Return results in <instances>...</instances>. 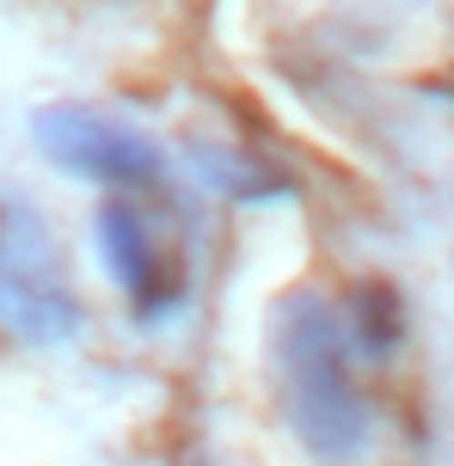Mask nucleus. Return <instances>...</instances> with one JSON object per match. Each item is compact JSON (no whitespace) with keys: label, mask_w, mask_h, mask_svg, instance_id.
<instances>
[{"label":"nucleus","mask_w":454,"mask_h":466,"mask_svg":"<svg viewBox=\"0 0 454 466\" xmlns=\"http://www.w3.org/2000/svg\"><path fill=\"white\" fill-rule=\"evenodd\" d=\"M277 393L295 442L319 461H350L368 442V399L350 369L344 313L319 295H288L277 313Z\"/></svg>","instance_id":"1"},{"label":"nucleus","mask_w":454,"mask_h":466,"mask_svg":"<svg viewBox=\"0 0 454 466\" xmlns=\"http://www.w3.org/2000/svg\"><path fill=\"white\" fill-rule=\"evenodd\" d=\"M86 319L68 258L31 197H0V338L31 350L68 344Z\"/></svg>","instance_id":"2"},{"label":"nucleus","mask_w":454,"mask_h":466,"mask_svg":"<svg viewBox=\"0 0 454 466\" xmlns=\"http://www.w3.org/2000/svg\"><path fill=\"white\" fill-rule=\"evenodd\" d=\"M31 141L55 172L86 178L105 197H154L166 190V154L98 105H44L31 116Z\"/></svg>","instance_id":"3"},{"label":"nucleus","mask_w":454,"mask_h":466,"mask_svg":"<svg viewBox=\"0 0 454 466\" xmlns=\"http://www.w3.org/2000/svg\"><path fill=\"white\" fill-rule=\"evenodd\" d=\"M93 246L105 277L117 282V295L129 301L136 326H166L185 307V270L166 258L154 215L136 197H105L93 215Z\"/></svg>","instance_id":"4"},{"label":"nucleus","mask_w":454,"mask_h":466,"mask_svg":"<svg viewBox=\"0 0 454 466\" xmlns=\"http://www.w3.org/2000/svg\"><path fill=\"white\" fill-rule=\"evenodd\" d=\"M191 160H197V178L209 190H221V197H234V203H283V197H295V185L283 172H270L264 160L239 154V147H197Z\"/></svg>","instance_id":"5"},{"label":"nucleus","mask_w":454,"mask_h":466,"mask_svg":"<svg viewBox=\"0 0 454 466\" xmlns=\"http://www.w3.org/2000/svg\"><path fill=\"white\" fill-rule=\"evenodd\" d=\"M344 331H350V350L387 356V350L406 338V313L393 301V289L387 282H362L357 295L344 301Z\"/></svg>","instance_id":"6"}]
</instances>
